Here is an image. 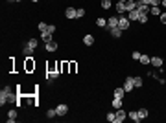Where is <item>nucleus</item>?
<instances>
[{
	"instance_id": "f257e3e1",
	"label": "nucleus",
	"mask_w": 166,
	"mask_h": 123,
	"mask_svg": "<svg viewBox=\"0 0 166 123\" xmlns=\"http://www.w3.org/2000/svg\"><path fill=\"white\" fill-rule=\"evenodd\" d=\"M35 50H37V39H35V37H31V39H30V40L22 46V53L28 57V55H31Z\"/></svg>"
},
{
	"instance_id": "f03ea898",
	"label": "nucleus",
	"mask_w": 166,
	"mask_h": 123,
	"mask_svg": "<svg viewBox=\"0 0 166 123\" xmlns=\"http://www.w3.org/2000/svg\"><path fill=\"white\" fill-rule=\"evenodd\" d=\"M33 70H35V61H33L31 55H28V57L24 59V72H26V74H31Z\"/></svg>"
},
{
	"instance_id": "7ed1b4c3",
	"label": "nucleus",
	"mask_w": 166,
	"mask_h": 123,
	"mask_svg": "<svg viewBox=\"0 0 166 123\" xmlns=\"http://www.w3.org/2000/svg\"><path fill=\"white\" fill-rule=\"evenodd\" d=\"M129 26H131V20H129L126 15H120V17H118V28H120V29H124V31H128V29H129Z\"/></svg>"
},
{
	"instance_id": "20e7f679",
	"label": "nucleus",
	"mask_w": 166,
	"mask_h": 123,
	"mask_svg": "<svg viewBox=\"0 0 166 123\" xmlns=\"http://www.w3.org/2000/svg\"><path fill=\"white\" fill-rule=\"evenodd\" d=\"M124 90H126V94H129V92H133V90H135V85H133V75H126V79H124Z\"/></svg>"
},
{
	"instance_id": "39448f33",
	"label": "nucleus",
	"mask_w": 166,
	"mask_h": 123,
	"mask_svg": "<svg viewBox=\"0 0 166 123\" xmlns=\"http://www.w3.org/2000/svg\"><path fill=\"white\" fill-rule=\"evenodd\" d=\"M105 29L113 39H122V35H124V29H120V28H105Z\"/></svg>"
},
{
	"instance_id": "423d86ee",
	"label": "nucleus",
	"mask_w": 166,
	"mask_h": 123,
	"mask_svg": "<svg viewBox=\"0 0 166 123\" xmlns=\"http://www.w3.org/2000/svg\"><path fill=\"white\" fill-rule=\"evenodd\" d=\"M55 110H57V118H65V116L68 114V105H67V103H59V105L55 107Z\"/></svg>"
},
{
	"instance_id": "0eeeda50",
	"label": "nucleus",
	"mask_w": 166,
	"mask_h": 123,
	"mask_svg": "<svg viewBox=\"0 0 166 123\" xmlns=\"http://www.w3.org/2000/svg\"><path fill=\"white\" fill-rule=\"evenodd\" d=\"M7 90L9 86H4L0 90V107H7Z\"/></svg>"
},
{
	"instance_id": "6e6552de",
	"label": "nucleus",
	"mask_w": 166,
	"mask_h": 123,
	"mask_svg": "<svg viewBox=\"0 0 166 123\" xmlns=\"http://www.w3.org/2000/svg\"><path fill=\"white\" fill-rule=\"evenodd\" d=\"M116 120H115V123H122V121H126V118H128V112L124 110V109H116Z\"/></svg>"
},
{
	"instance_id": "1a4fd4ad",
	"label": "nucleus",
	"mask_w": 166,
	"mask_h": 123,
	"mask_svg": "<svg viewBox=\"0 0 166 123\" xmlns=\"http://www.w3.org/2000/svg\"><path fill=\"white\" fill-rule=\"evenodd\" d=\"M65 17H67L68 20L78 18V9H76V7H72V6H70V7H67V9H65Z\"/></svg>"
},
{
	"instance_id": "9d476101",
	"label": "nucleus",
	"mask_w": 166,
	"mask_h": 123,
	"mask_svg": "<svg viewBox=\"0 0 166 123\" xmlns=\"http://www.w3.org/2000/svg\"><path fill=\"white\" fill-rule=\"evenodd\" d=\"M118 17L120 15H113L107 18V28H118Z\"/></svg>"
},
{
	"instance_id": "9b49d317",
	"label": "nucleus",
	"mask_w": 166,
	"mask_h": 123,
	"mask_svg": "<svg viewBox=\"0 0 166 123\" xmlns=\"http://www.w3.org/2000/svg\"><path fill=\"white\" fill-rule=\"evenodd\" d=\"M150 64H152L153 68H161V66L164 64V59H163V57H157V55H155V57H152V63H150Z\"/></svg>"
},
{
	"instance_id": "f8f14e48",
	"label": "nucleus",
	"mask_w": 166,
	"mask_h": 123,
	"mask_svg": "<svg viewBox=\"0 0 166 123\" xmlns=\"http://www.w3.org/2000/svg\"><path fill=\"white\" fill-rule=\"evenodd\" d=\"M17 116H18V112H17V107H15V109H11L7 112V123H15L17 121Z\"/></svg>"
},
{
	"instance_id": "ddd939ff",
	"label": "nucleus",
	"mask_w": 166,
	"mask_h": 123,
	"mask_svg": "<svg viewBox=\"0 0 166 123\" xmlns=\"http://www.w3.org/2000/svg\"><path fill=\"white\" fill-rule=\"evenodd\" d=\"M115 9H116V13H118V15H124V13H126V2L118 0V2L115 4Z\"/></svg>"
},
{
	"instance_id": "4468645a",
	"label": "nucleus",
	"mask_w": 166,
	"mask_h": 123,
	"mask_svg": "<svg viewBox=\"0 0 166 123\" xmlns=\"http://www.w3.org/2000/svg\"><path fill=\"white\" fill-rule=\"evenodd\" d=\"M113 98H120V99H124V98H126V90H124V86L115 88V90H113Z\"/></svg>"
},
{
	"instance_id": "2eb2a0df",
	"label": "nucleus",
	"mask_w": 166,
	"mask_h": 123,
	"mask_svg": "<svg viewBox=\"0 0 166 123\" xmlns=\"http://www.w3.org/2000/svg\"><path fill=\"white\" fill-rule=\"evenodd\" d=\"M54 33H50V31H41V39H43V42L46 44V42H52L54 40V37H52Z\"/></svg>"
},
{
	"instance_id": "dca6fc26",
	"label": "nucleus",
	"mask_w": 166,
	"mask_h": 123,
	"mask_svg": "<svg viewBox=\"0 0 166 123\" xmlns=\"http://www.w3.org/2000/svg\"><path fill=\"white\" fill-rule=\"evenodd\" d=\"M57 48H59V44H57L55 40H52V42H46V44H44V50H46V52H57Z\"/></svg>"
},
{
	"instance_id": "f3484780",
	"label": "nucleus",
	"mask_w": 166,
	"mask_h": 123,
	"mask_svg": "<svg viewBox=\"0 0 166 123\" xmlns=\"http://www.w3.org/2000/svg\"><path fill=\"white\" fill-rule=\"evenodd\" d=\"M133 85H135V90L137 88H142L144 86V79L140 75H133Z\"/></svg>"
},
{
	"instance_id": "a211bd4d",
	"label": "nucleus",
	"mask_w": 166,
	"mask_h": 123,
	"mask_svg": "<svg viewBox=\"0 0 166 123\" xmlns=\"http://www.w3.org/2000/svg\"><path fill=\"white\" fill-rule=\"evenodd\" d=\"M128 118H129V120H133L135 123L142 121V118L139 116V110H131V112H128Z\"/></svg>"
},
{
	"instance_id": "6ab92c4d",
	"label": "nucleus",
	"mask_w": 166,
	"mask_h": 123,
	"mask_svg": "<svg viewBox=\"0 0 166 123\" xmlns=\"http://www.w3.org/2000/svg\"><path fill=\"white\" fill-rule=\"evenodd\" d=\"M139 17H140L139 9H133V11H129V13H128V18H129L131 22H137V20H139Z\"/></svg>"
},
{
	"instance_id": "aec40b11",
	"label": "nucleus",
	"mask_w": 166,
	"mask_h": 123,
	"mask_svg": "<svg viewBox=\"0 0 166 123\" xmlns=\"http://www.w3.org/2000/svg\"><path fill=\"white\" fill-rule=\"evenodd\" d=\"M111 105H113V109H115V110H116V109H122V105H124V99H120V98H113Z\"/></svg>"
},
{
	"instance_id": "412c9836",
	"label": "nucleus",
	"mask_w": 166,
	"mask_h": 123,
	"mask_svg": "<svg viewBox=\"0 0 166 123\" xmlns=\"http://www.w3.org/2000/svg\"><path fill=\"white\" fill-rule=\"evenodd\" d=\"M83 44H85V46H92V44H94V35H91V33L85 35V37H83Z\"/></svg>"
},
{
	"instance_id": "4be33fe9",
	"label": "nucleus",
	"mask_w": 166,
	"mask_h": 123,
	"mask_svg": "<svg viewBox=\"0 0 166 123\" xmlns=\"http://www.w3.org/2000/svg\"><path fill=\"white\" fill-rule=\"evenodd\" d=\"M133 9H137V2H133V0H128V2H126V13L133 11Z\"/></svg>"
},
{
	"instance_id": "5701e85b",
	"label": "nucleus",
	"mask_w": 166,
	"mask_h": 123,
	"mask_svg": "<svg viewBox=\"0 0 166 123\" xmlns=\"http://www.w3.org/2000/svg\"><path fill=\"white\" fill-rule=\"evenodd\" d=\"M161 9H163L161 6H152V9H150V15H155V17H161V13H163Z\"/></svg>"
},
{
	"instance_id": "b1692460",
	"label": "nucleus",
	"mask_w": 166,
	"mask_h": 123,
	"mask_svg": "<svg viewBox=\"0 0 166 123\" xmlns=\"http://www.w3.org/2000/svg\"><path fill=\"white\" fill-rule=\"evenodd\" d=\"M94 24H96L98 28H107V20H105L103 17H98V18L94 20Z\"/></svg>"
},
{
	"instance_id": "393cba45",
	"label": "nucleus",
	"mask_w": 166,
	"mask_h": 123,
	"mask_svg": "<svg viewBox=\"0 0 166 123\" xmlns=\"http://www.w3.org/2000/svg\"><path fill=\"white\" fill-rule=\"evenodd\" d=\"M139 63H140V64H150V63H152V57H150V55H146V53H142V55H140V59H139Z\"/></svg>"
},
{
	"instance_id": "a878e982",
	"label": "nucleus",
	"mask_w": 166,
	"mask_h": 123,
	"mask_svg": "<svg viewBox=\"0 0 166 123\" xmlns=\"http://www.w3.org/2000/svg\"><path fill=\"white\" fill-rule=\"evenodd\" d=\"M100 6H102V9L109 11V9L113 7V2H111V0H102V2H100Z\"/></svg>"
},
{
	"instance_id": "bb28decb",
	"label": "nucleus",
	"mask_w": 166,
	"mask_h": 123,
	"mask_svg": "<svg viewBox=\"0 0 166 123\" xmlns=\"http://www.w3.org/2000/svg\"><path fill=\"white\" fill-rule=\"evenodd\" d=\"M46 118H48V120L57 118V110H55V109H48V110H46Z\"/></svg>"
},
{
	"instance_id": "cd10ccee",
	"label": "nucleus",
	"mask_w": 166,
	"mask_h": 123,
	"mask_svg": "<svg viewBox=\"0 0 166 123\" xmlns=\"http://www.w3.org/2000/svg\"><path fill=\"white\" fill-rule=\"evenodd\" d=\"M148 20H150V15H142V13H140V17H139L137 22H139V24H148Z\"/></svg>"
},
{
	"instance_id": "c85d7f7f",
	"label": "nucleus",
	"mask_w": 166,
	"mask_h": 123,
	"mask_svg": "<svg viewBox=\"0 0 166 123\" xmlns=\"http://www.w3.org/2000/svg\"><path fill=\"white\" fill-rule=\"evenodd\" d=\"M139 116H140L142 120H146V118L150 116V110H148V109H139Z\"/></svg>"
},
{
	"instance_id": "c756f323",
	"label": "nucleus",
	"mask_w": 166,
	"mask_h": 123,
	"mask_svg": "<svg viewBox=\"0 0 166 123\" xmlns=\"http://www.w3.org/2000/svg\"><path fill=\"white\" fill-rule=\"evenodd\" d=\"M37 29H39V31H48V24H46V22H39V24H37Z\"/></svg>"
},
{
	"instance_id": "7c9ffc66",
	"label": "nucleus",
	"mask_w": 166,
	"mask_h": 123,
	"mask_svg": "<svg viewBox=\"0 0 166 123\" xmlns=\"http://www.w3.org/2000/svg\"><path fill=\"white\" fill-rule=\"evenodd\" d=\"M78 72V63L76 61H70V72L68 74H76Z\"/></svg>"
},
{
	"instance_id": "2f4dec72",
	"label": "nucleus",
	"mask_w": 166,
	"mask_h": 123,
	"mask_svg": "<svg viewBox=\"0 0 166 123\" xmlns=\"http://www.w3.org/2000/svg\"><path fill=\"white\" fill-rule=\"evenodd\" d=\"M115 120H116V114L115 112H107V121L115 123Z\"/></svg>"
},
{
	"instance_id": "473e14b6",
	"label": "nucleus",
	"mask_w": 166,
	"mask_h": 123,
	"mask_svg": "<svg viewBox=\"0 0 166 123\" xmlns=\"http://www.w3.org/2000/svg\"><path fill=\"white\" fill-rule=\"evenodd\" d=\"M140 55H142V53H140V52H137V50H135V52L131 53V57H133L135 61H139V59H140Z\"/></svg>"
},
{
	"instance_id": "72a5a7b5",
	"label": "nucleus",
	"mask_w": 166,
	"mask_h": 123,
	"mask_svg": "<svg viewBox=\"0 0 166 123\" xmlns=\"http://www.w3.org/2000/svg\"><path fill=\"white\" fill-rule=\"evenodd\" d=\"M159 20H161V24H164V26H166V11H163V13H161Z\"/></svg>"
},
{
	"instance_id": "f704fd0d",
	"label": "nucleus",
	"mask_w": 166,
	"mask_h": 123,
	"mask_svg": "<svg viewBox=\"0 0 166 123\" xmlns=\"http://www.w3.org/2000/svg\"><path fill=\"white\" fill-rule=\"evenodd\" d=\"M83 17H85V9L79 7V9H78V18H83Z\"/></svg>"
},
{
	"instance_id": "c9c22d12",
	"label": "nucleus",
	"mask_w": 166,
	"mask_h": 123,
	"mask_svg": "<svg viewBox=\"0 0 166 123\" xmlns=\"http://www.w3.org/2000/svg\"><path fill=\"white\" fill-rule=\"evenodd\" d=\"M55 29H57L55 24H48V31H50V33H55Z\"/></svg>"
},
{
	"instance_id": "e433bc0d",
	"label": "nucleus",
	"mask_w": 166,
	"mask_h": 123,
	"mask_svg": "<svg viewBox=\"0 0 166 123\" xmlns=\"http://www.w3.org/2000/svg\"><path fill=\"white\" fill-rule=\"evenodd\" d=\"M7 2H20V0H7Z\"/></svg>"
},
{
	"instance_id": "4c0bfd02",
	"label": "nucleus",
	"mask_w": 166,
	"mask_h": 123,
	"mask_svg": "<svg viewBox=\"0 0 166 123\" xmlns=\"http://www.w3.org/2000/svg\"><path fill=\"white\" fill-rule=\"evenodd\" d=\"M31 2H33V4H37V2H39V0H31Z\"/></svg>"
}]
</instances>
